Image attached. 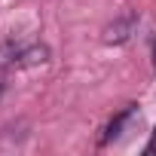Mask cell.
Wrapping results in <instances>:
<instances>
[{
	"mask_svg": "<svg viewBox=\"0 0 156 156\" xmlns=\"http://www.w3.org/2000/svg\"><path fill=\"white\" fill-rule=\"evenodd\" d=\"M135 28H138V16H132V12H126V16H119L116 22H110V25L104 28V34H101V40H104V43H113V46H119V43H126V40H132V34H135Z\"/></svg>",
	"mask_w": 156,
	"mask_h": 156,
	"instance_id": "obj_1",
	"label": "cell"
},
{
	"mask_svg": "<svg viewBox=\"0 0 156 156\" xmlns=\"http://www.w3.org/2000/svg\"><path fill=\"white\" fill-rule=\"evenodd\" d=\"M135 113H138L135 107H129V110H122V113H119V116H116V119H113V122L107 126V135L101 138V144H110V141H116V138L122 135V129H126V122H132V119H135Z\"/></svg>",
	"mask_w": 156,
	"mask_h": 156,
	"instance_id": "obj_2",
	"label": "cell"
},
{
	"mask_svg": "<svg viewBox=\"0 0 156 156\" xmlns=\"http://www.w3.org/2000/svg\"><path fill=\"white\" fill-rule=\"evenodd\" d=\"M147 153H156V126H153V132H150V144H147Z\"/></svg>",
	"mask_w": 156,
	"mask_h": 156,
	"instance_id": "obj_3",
	"label": "cell"
},
{
	"mask_svg": "<svg viewBox=\"0 0 156 156\" xmlns=\"http://www.w3.org/2000/svg\"><path fill=\"white\" fill-rule=\"evenodd\" d=\"M3 89H6V70H3V64H0V95H3Z\"/></svg>",
	"mask_w": 156,
	"mask_h": 156,
	"instance_id": "obj_4",
	"label": "cell"
},
{
	"mask_svg": "<svg viewBox=\"0 0 156 156\" xmlns=\"http://www.w3.org/2000/svg\"><path fill=\"white\" fill-rule=\"evenodd\" d=\"M153 70H156V40H153Z\"/></svg>",
	"mask_w": 156,
	"mask_h": 156,
	"instance_id": "obj_5",
	"label": "cell"
}]
</instances>
